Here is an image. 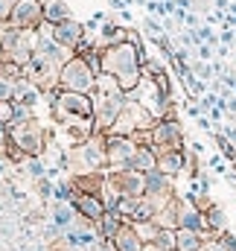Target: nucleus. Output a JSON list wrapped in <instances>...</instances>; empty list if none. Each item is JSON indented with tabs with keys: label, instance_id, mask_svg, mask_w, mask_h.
Wrapping results in <instances>:
<instances>
[{
	"label": "nucleus",
	"instance_id": "obj_22",
	"mask_svg": "<svg viewBox=\"0 0 236 251\" xmlns=\"http://www.w3.org/2000/svg\"><path fill=\"white\" fill-rule=\"evenodd\" d=\"M134 231L140 234V240H143V243H155V237H158V231H161V228H158V222H137V225H134Z\"/></svg>",
	"mask_w": 236,
	"mask_h": 251
},
{
	"label": "nucleus",
	"instance_id": "obj_12",
	"mask_svg": "<svg viewBox=\"0 0 236 251\" xmlns=\"http://www.w3.org/2000/svg\"><path fill=\"white\" fill-rule=\"evenodd\" d=\"M53 38L59 41L61 47H67V50H76V44L85 38V26L79 24V21H73V18H67L64 24L59 26H53Z\"/></svg>",
	"mask_w": 236,
	"mask_h": 251
},
{
	"label": "nucleus",
	"instance_id": "obj_10",
	"mask_svg": "<svg viewBox=\"0 0 236 251\" xmlns=\"http://www.w3.org/2000/svg\"><path fill=\"white\" fill-rule=\"evenodd\" d=\"M146 199H152L158 207H164L166 201H172V176L155 170V173H146Z\"/></svg>",
	"mask_w": 236,
	"mask_h": 251
},
{
	"label": "nucleus",
	"instance_id": "obj_9",
	"mask_svg": "<svg viewBox=\"0 0 236 251\" xmlns=\"http://www.w3.org/2000/svg\"><path fill=\"white\" fill-rule=\"evenodd\" d=\"M152 146L158 152L161 149H178L181 146V126H178V120L172 114L152 126Z\"/></svg>",
	"mask_w": 236,
	"mask_h": 251
},
{
	"label": "nucleus",
	"instance_id": "obj_26",
	"mask_svg": "<svg viewBox=\"0 0 236 251\" xmlns=\"http://www.w3.org/2000/svg\"><path fill=\"white\" fill-rule=\"evenodd\" d=\"M15 3H18V0H0V26L12 21V12H15Z\"/></svg>",
	"mask_w": 236,
	"mask_h": 251
},
{
	"label": "nucleus",
	"instance_id": "obj_25",
	"mask_svg": "<svg viewBox=\"0 0 236 251\" xmlns=\"http://www.w3.org/2000/svg\"><path fill=\"white\" fill-rule=\"evenodd\" d=\"M26 173H29L32 178H44V176H47V170H44V164H41L38 158H26Z\"/></svg>",
	"mask_w": 236,
	"mask_h": 251
},
{
	"label": "nucleus",
	"instance_id": "obj_1",
	"mask_svg": "<svg viewBox=\"0 0 236 251\" xmlns=\"http://www.w3.org/2000/svg\"><path fill=\"white\" fill-rule=\"evenodd\" d=\"M143 59H146V53H143V47H140V41L131 35L128 41H122V44H114V47H102V73H108V76H114L119 82V88L125 91V94H131L140 82H143Z\"/></svg>",
	"mask_w": 236,
	"mask_h": 251
},
{
	"label": "nucleus",
	"instance_id": "obj_30",
	"mask_svg": "<svg viewBox=\"0 0 236 251\" xmlns=\"http://www.w3.org/2000/svg\"><path fill=\"white\" fill-rule=\"evenodd\" d=\"M38 3H41V6H44V3H47V0H38Z\"/></svg>",
	"mask_w": 236,
	"mask_h": 251
},
{
	"label": "nucleus",
	"instance_id": "obj_29",
	"mask_svg": "<svg viewBox=\"0 0 236 251\" xmlns=\"http://www.w3.org/2000/svg\"><path fill=\"white\" fill-rule=\"evenodd\" d=\"M143 251H166V249H161V246H155V243H146V249Z\"/></svg>",
	"mask_w": 236,
	"mask_h": 251
},
{
	"label": "nucleus",
	"instance_id": "obj_28",
	"mask_svg": "<svg viewBox=\"0 0 236 251\" xmlns=\"http://www.w3.org/2000/svg\"><path fill=\"white\" fill-rule=\"evenodd\" d=\"M195 120H198V126H201V128H213V126H210V120H207L204 114H201V117H195Z\"/></svg>",
	"mask_w": 236,
	"mask_h": 251
},
{
	"label": "nucleus",
	"instance_id": "obj_11",
	"mask_svg": "<svg viewBox=\"0 0 236 251\" xmlns=\"http://www.w3.org/2000/svg\"><path fill=\"white\" fill-rule=\"evenodd\" d=\"M73 207H76V213H79V216H85V219H88V222H94V225L108 213V210H105L102 196H91V193H76Z\"/></svg>",
	"mask_w": 236,
	"mask_h": 251
},
{
	"label": "nucleus",
	"instance_id": "obj_3",
	"mask_svg": "<svg viewBox=\"0 0 236 251\" xmlns=\"http://www.w3.org/2000/svg\"><path fill=\"white\" fill-rule=\"evenodd\" d=\"M91 97H94V108H96V131H99V134H108L111 126H114V120L119 117V111H122L125 102H128V94L119 88V82L114 76L102 73V76L96 79V91H94Z\"/></svg>",
	"mask_w": 236,
	"mask_h": 251
},
{
	"label": "nucleus",
	"instance_id": "obj_8",
	"mask_svg": "<svg viewBox=\"0 0 236 251\" xmlns=\"http://www.w3.org/2000/svg\"><path fill=\"white\" fill-rule=\"evenodd\" d=\"M9 24H12V26H18V29L38 32V26L44 24V6H41L38 0H18Z\"/></svg>",
	"mask_w": 236,
	"mask_h": 251
},
{
	"label": "nucleus",
	"instance_id": "obj_2",
	"mask_svg": "<svg viewBox=\"0 0 236 251\" xmlns=\"http://www.w3.org/2000/svg\"><path fill=\"white\" fill-rule=\"evenodd\" d=\"M50 105H53V117L61 126H94L96 128V108H94V97L91 94H76V91H50Z\"/></svg>",
	"mask_w": 236,
	"mask_h": 251
},
{
	"label": "nucleus",
	"instance_id": "obj_19",
	"mask_svg": "<svg viewBox=\"0 0 236 251\" xmlns=\"http://www.w3.org/2000/svg\"><path fill=\"white\" fill-rule=\"evenodd\" d=\"M122 225H125V222L119 219L117 213H105V216L96 222V234H99V237H105V240H114Z\"/></svg>",
	"mask_w": 236,
	"mask_h": 251
},
{
	"label": "nucleus",
	"instance_id": "obj_13",
	"mask_svg": "<svg viewBox=\"0 0 236 251\" xmlns=\"http://www.w3.org/2000/svg\"><path fill=\"white\" fill-rule=\"evenodd\" d=\"M184 167H187V152H184V146H178V149H161V152H158V170H161V173H166V176L175 178L178 173H184Z\"/></svg>",
	"mask_w": 236,
	"mask_h": 251
},
{
	"label": "nucleus",
	"instance_id": "obj_23",
	"mask_svg": "<svg viewBox=\"0 0 236 251\" xmlns=\"http://www.w3.org/2000/svg\"><path fill=\"white\" fill-rule=\"evenodd\" d=\"M175 231L172 228H161L158 237H155V246H161V249H166V251H175Z\"/></svg>",
	"mask_w": 236,
	"mask_h": 251
},
{
	"label": "nucleus",
	"instance_id": "obj_4",
	"mask_svg": "<svg viewBox=\"0 0 236 251\" xmlns=\"http://www.w3.org/2000/svg\"><path fill=\"white\" fill-rule=\"evenodd\" d=\"M96 73L85 62V56H73L59 70V88L61 91H76V94H94L96 91Z\"/></svg>",
	"mask_w": 236,
	"mask_h": 251
},
{
	"label": "nucleus",
	"instance_id": "obj_27",
	"mask_svg": "<svg viewBox=\"0 0 236 251\" xmlns=\"http://www.w3.org/2000/svg\"><path fill=\"white\" fill-rule=\"evenodd\" d=\"M198 56H201L204 62H207V59H213V56H210V47H207V44H198Z\"/></svg>",
	"mask_w": 236,
	"mask_h": 251
},
{
	"label": "nucleus",
	"instance_id": "obj_21",
	"mask_svg": "<svg viewBox=\"0 0 236 251\" xmlns=\"http://www.w3.org/2000/svg\"><path fill=\"white\" fill-rule=\"evenodd\" d=\"M15 91H18V79L0 73V102H15Z\"/></svg>",
	"mask_w": 236,
	"mask_h": 251
},
{
	"label": "nucleus",
	"instance_id": "obj_7",
	"mask_svg": "<svg viewBox=\"0 0 236 251\" xmlns=\"http://www.w3.org/2000/svg\"><path fill=\"white\" fill-rule=\"evenodd\" d=\"M137 140L134 137H122V134H105V149H108V167L111 170H125L137 152Z\"/></svg>",
	"mask_w": 236,
	"mask_h": 251
},
{
	"label": "nucleus",
	"instance_id": "obj_15",
	"mask_svg": "<svg viewBox=\"0 0 236 251\" xmlns=\"http://www.w3.org/2000/svg\"><path fill=\"white\" fill-rule=\"evenodd\" d=\"M114 246H117V251H143L146 249V243L140 240V234L134 231V225H122L119 228V234L114 237Z\"/></svg>",
	"mask_w": 236,
	"mask_h": 251
},
{
	"label": "nucleus",
	"instance_id": "obj_20",
	"mask_svg": "<svg viewBox=\"0 0 236 251\" xmlns=\"http://www.w3.org/2000/svg\"><path fill=\"white\" fill-rule=\"evenodd\" d=\"M204 216H207V225H210L213 234H222V231H225V210H222L219 204H210V207L204 210Z\"/></svg>",
	"mask_w": 236,
	"mask_h": 251
},
{
	"label": "nucleus",
	"instance_id": "obj_5",
	"mask_svg": "<svg viewBox=\"0 0 236 251\" xmlns=\"http://www.w3.org/2000/svg\"><path fill=\"white\" fill-rule=\"evenodd\" d=\"M9 137L21 146L26 158H38L44 143L50 140V131H44L35 120H26V123H9Z\"/></svg>",
	"mask_w": 236,
	"mask_h": 251
},
{
	"label": "nucleus",
	"instance_id": "obj_17",
	"mask_svg": "<svg viewBox=\"0 0 236 251\" xmlns=\"http://www.w3.org/2000/svg\"><path fill=\"white\" fill-rule=\"evenodd\" d=\"M67 18H70V9H67L64 0H47V3H44V21H47V24L59 26Z\"/></svg>",
	"mask_w": 236,
	"mask_h": 251
},
{
	"label": "nucleus",
	"instance_id": "obj_14",
	"mask_svg": "<svg viewBox=\"0 0 236 251\" xmlns=\"http://www.w3.org/2000/svg\"><path fill=\"white\" fill-rule=\"evenodd\" d=\"M128 170H137V173H155V170H158V149L140 143L137 152H134V158H131V164H128Z\"/></svg>",
	"mask_w": 236,
	"mask_h": 251
},
{
	"label": "nucleus",
	"instance_id": "obj_24",
	"mask_svg": "<svg viewBox=\"0 0 236 251\" xmlns=\"http://www.w3.org/2000/svg\"><path fill=\"white\" fill-rule=\"evenodd\" d=\"M216 143H219V149H222V155H225L228 161H236V146L231 143V137H225V134H216Z\"/></svg>",
	"mask_w": 236,
	"mask_h": 251
},
{
	"label": "nucleus",
	"instance_id": "obj_16",
	"mask_svg": "<svg viewBox=\"0 0 236 251\" xmlns=\"http://www.w3.org/2000/svg\"><path fill=\"white\" fill-rule=\"evenodd\" d=\"M204 243H207V237L198 234V231H189V228L175 231V251H201Z\"/></svg>",
	"mask_w": 236,
	"mask_h": 251
},
{
	"label": "nucleus",
	"instance_id": "obj_6",
	"mask_svg": "<svg viewBox=\"0 0 236 251\" xmlns=\"http://www.w3.org/2000/svg\"><path fill=\"white\" fill-rule=\"evenodd\" d=\"M105 187H111L117 196H146V173H137V170H111V176L105 178Z\"/></svg>",
	"mask_w": 236,
	"mask_h": 251
},
{
	"label": "nucleus",
	"instance_id": "obj_18",
	"mask_svg": "<svg viewBox=\"0 0 236 251\" xmlns=\"http://www.w3.org/2000/svg\"><path fill=\"white\" fill-rule=\"evenodd\" d=\"M131 35L125 32V26H119V24H105L102 29H99V41H102V47H114V44H122V41H128Z\"/></svg>",
	"mask_w": 236,
	"mask_h": 251
}]
</instances>
